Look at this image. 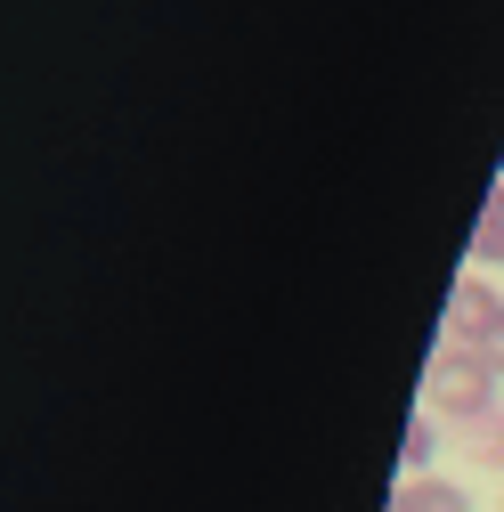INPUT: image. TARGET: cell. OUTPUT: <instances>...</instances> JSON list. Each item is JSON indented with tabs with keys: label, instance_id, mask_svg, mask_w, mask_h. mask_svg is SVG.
Listing matches in <instances>:
<instances>
[{
	"label": "cell",
	"instance_id": "7a4b0ae2",
	"mask_svg": "<svg viewBox=\"0 0 504 512\" xmlns=\"http://www.w3.org/2000/svg\"><path fill=\"white\" fill-rule=\"evenodd\" d=\"M496 326H504V293H488L480 277H464V285L448 293V342L472 350V342H488Z\"/></svg>",
	"mask_w": 504,
	"mask_h": 512
},
{
	"label": "cell",
	"instance_id": "52a82bcc",
	"mask_svg": "<svg viewBox=\"0 0 504 512\" xmlns=\"http://www.w3.org/2000/svg\"><path fill=\"white\" fill-rule=\"evenodd\" d=\"M472 350H480V358H488V366H496V374H504V326H496V334H488V342H472Z\"/></svg>",
	"mask_w": 504,
	"mask_h": 512
},
{
	"label": "cell",
	"instance_id": "277c9868",
	"mask_svg": "<svg viewBox=\"0 0 504 512\" xmlns=\"http://www.w3.org/2000/svg\"><path fill=\"white\" fill-rule=\"evenodd\" d=\"M472 261L504 269V187H488V204H480V220H472Z\"/></svg>",
	"mask_w": 504,
	"mask_h": 512
},
{
	"label": "cell",
	"instance_id": "8992f818",
	"mask_svg": "<svg viewBox=\"0 0 504 512\" xmlns=\"http://www.w3.org/2000/svg\"><path fill=\"white\" fill-rule=\"evenodd\" d=\"M439 456V431H431V415H415L407 431H399V472H423Z\"/></svg>",
	"mask_w": 504,
	"mask_h": 512
},
{
	"label": "cell",
	"instance_id": "3957f363",
	"mask_svg": "<svg viewBox=\"0 0 504 512\" xmlns=\"http://www.w3.org/2000/svg\"><path fill=\"white\" fill-rule=\"evenodd\" d=\"M391 512H472V496H464L456 480H431V472H415V480H399Z\"/></svg>",
	"mask_w": 504,
	"mask_h": 512
},
{
	"label": "cell",
	"instance_id": "6da1fadb",
	"mask_svg": "<svg viewBox=\"0 0 504 512\" xmlns=\"http://www.w3.org/2000/svg\"><path fill=\"white\" fill-rule=\"evenodd\" d=\"M496 366L480 358V350H464V342H448L431 358V382H423V399H431V415H456V423H480L488 407H496Z\"/></svg>",
	"mask_w": 504,
	"mask_h": 512
},
{
	"label": "cell",
	"instance_id": "5b68a950",
	"mask_svg": "<svg viewBox=\"0 0 504 512\" xmlns=\"http://www.w3.org/2000/svg\"><path fill=\"white\" fill-rule=\"evenodd\" d=\"M464 456L480 472H504V407H488L480 423H464Z\"/></svg>",
	"mask_w": 504,
	"mask_h": 512
}]
</instances>
